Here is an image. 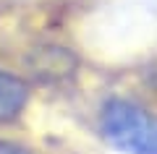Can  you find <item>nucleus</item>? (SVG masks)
<instances>
[{
  "mask_svg": "<svg viewBox=\"0 0 157 154\" xmlns=\"http://www.w3.org/2000/svg\"><path fill=\"white\" fill-rule=\"evenodd\" d=\"M0 154H32L24 144H16V141H0Z\"/></svg>",
  "mask_w": 157,
  "mask_h": 154,
  "instance_id": "obj_3",
  "label": "nucleus"
},
{
  "mask_svg": "<svg viewBox=\"0 0 157 154\" xmlns=\"http://www.w3.org/2000/svg\"><path fill=\"white\" fill-rule=\"evenodd\" d=\"M29 102V89L13 73L0 71V123H11L24 112Z\"/></svg>",
  "mask_w": 157,
  "mask_h": 154,
  "instance_id": "obj_2",
  "label": "nucleus"
},
{
  "mask_svg": "<svg viewBox=\"0 0 157 154\" xmlns=\"http://www.w3.org/2000/svg\"><path fill=\"white\" fill-rule=\"evenodd\" d=\"M100 133L121 154H157V112L131 99H107L100 110Z\"/></svg>",
  "mask_w": 157,
  "mask_h": 154,
  "instance_id": "obj_1",
  "label": "nucleus"
}]
</instances>
